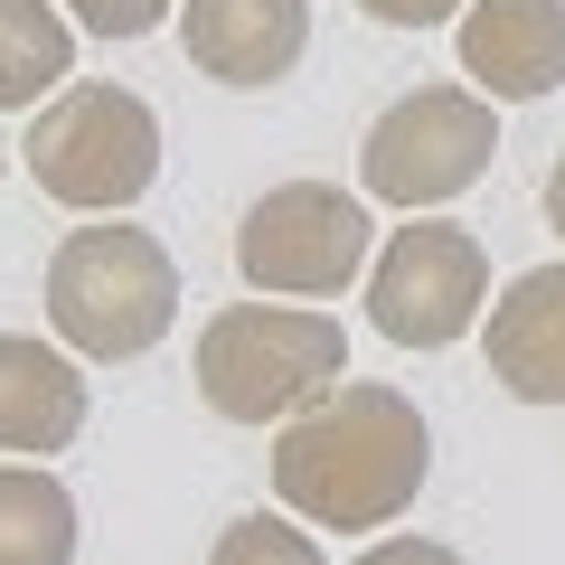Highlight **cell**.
<instances>
[{"label": "cell", "instance_id": "obj_1", "mask_svg": "<svg viewBox=\"0 0 565 565\" xmlns=\"http://www.w3.org/2000/svg\"><path fill=\"white\" fill-rule=\"evenodd\" d=\"M424 471H434L424 405L377 377L330 386L321 405H302L274 434V500L302 509L311 527H340V537L396 527L424 500Z\"/></svg>", "mask_w": 565, "mask_h": 565}, {"label": "cell", "instance_id": "obj_2", "mask_svg": "<svg viewBox=\"0 0 565 565\" xmlns=\"http://www.w3.org/2000/svg\"><path fill=\"white\" fill-rule=\"evenodd\" d=\"M47 321L95 367L141 359L180 321V264H170V245L151 226H76L47 255Z\"/></svg>", "mask_w": 565, "mask_h": 565}, {"label": "cell", "instance_id": "obj_3", "mask_svg": "<svg viewBox=\"0 0 565 565\" xmlns=\"http://www.w3.org/2000/svg\"><path fill=\"white\" fill-rule=\"evenodd\" d=\"M349 367V330L302 302H226L199 330V396L226 424H292Z\"/></svg>", "mask_w": 565, "mask_h": 565}, {"label": "cell", "instance_id": "obj_4", "mask_svg": "<svg viewBox=\"0 0 565 565\" xmlns=\"http://www.w3.org/2000/svg\"><path fill=\"white\" fill-rule=\"evenodd\" d=\"M29 180L47 189L57 207H76V217H122V207L141 199V189L161 180V114L132 95V85H57V95L39 104V122H29Z\"/></svg>", "mask_w": 565, "mask_h": 565}, {"label": "cell", "instance_id": "obj_5", "mask_svg": "<svg viewBox=\"0 0 565 565\" xmlns=\"http://www.w3.org/2000/svg\"><path fill=\"white\" fill-rule=\"evenodd\" d=\"M367 255H377V217L340 180H282L236 226V274L274 302H330L367 274Z\"/></svg>", "mask_w": 565, "mask_h": 565}, {"label": "cell", "instance_id": "obj_6", "mask_svg": "<svg viewBox=\"0 0 565 565\" xmlns=\"http://www.w3.org/2000/svg\"><path fill=\"white\" fill-rule=\"evenodd\" d=\"M490 151H500L490 95H471V85H415V95H396L377 122H367L359 189L377 207H415L424 217V207L462 199V189L490 170Z\"/></svg>", "mask_w": 565, "mask_h": 565}, {"label": "cell", "instance_id": "obj_7", "mask_svg": "<svg viewBox=\"0 0 565 565\" xmlns=\"http://www.w3.org/2000/svg\"><path fill=\"white\" fill-rule=\"evenodd\" d=\"M490 302V255L471 226H396L367 255V321L396 349H452Z\"/></svg>", "mask_w": 565, "mask_h": 565}, {"label": "cell", "instance_id": "obj_8", "mask_svg": "<svg viewBox=\"0 0 565 565\" xmlns=\"http://www.w3.org/2000/svg\"><path fill=\"white\" fill-rule=\"evenodd\" d=\"M452 47H462L471 95L537 104L565 85V0H471Z\"/></svg>", "mask_w": 565, "mask_h": 565}, {"label": "cell", "instance_id": "obj_9", "mask_svg": "<svg viewBox=\"0 0 565 565\" xmlns=\"http://www.w3.org/2000/svg\"><path fill=\"white\" fill-rule=\"evenodd\" d=\"M180 47L217 85H274L311 47V0H180Z\"/></svg>", "mask_w": 565, "mask_h": 565}, {"label": "cell", "instance_id": "obj_10", "mask_svg": "<svg viewBox=\"0 0 565 565\" xmlns=\"http://www.w3.org/2000/svg\"><path fill=\"white\" fill-rule=\"evenodd\" d=\"M490 377L509 386L519 405H565V264H527L490 302Z\"/></svg>", "mask_w": 565, "mask_h": 565}, {"label": "cell", "instance_id": "obj_11", "mask_svg": "<svg viewBox=\"0 0 565 565\" xmlns=\"http://www.w3.org/2000/svg\"><path fill=\"white\" fill-rule=\"evenodd\" d=\"M85 434V367L29 330H0V452H66Z\"/></svg>", "mask_w": 565, "mask_h": 565}, {"label": "cell", "instance_id": "obj_12", "mask_svg": "<svg viewBox=\"0 0 565 565\" xmlns=\"http://www.w3.org/2000/svg\"><path fill=\"white\" fill-rule=\"evenodd\" d=\"M0 565H76V490L47 462H0Z\"/></svg>", "mask_w": 565, "mask_h": 565}, {"label": "cell", "instance_id": "obj_13", "mask_svg": "<svg viewBox=\"0 0 565 565\" xmlns=\"http://www.w3.org/2000/svg\"><path fill=\"white\" fill-rule=\"evenodd\" d=\"M76 76V29L57 0H0V114H29Z\"/></svg>", "mask_w": 565, "mask_h": 565}, {"label": "cell", "instance_id": "obj_14", "mask_svg": "<svg viewBox=\"0 0 565 565\" xmlns=\"http://www.w3.org/2000/svg\"><path fill=\"white\" fill-rule=\"evenodd\" d=\"M207 565H321V537L311 527H282L274 509H255V519H226V537H217Z\"/></svg>", "mask_w": 565, "mask_h": 565}, {"label": "cell", "instance_id": "obj_15", "mask_svg": "<svg viewBox=\"0 0 565 565\" xmlns=\"http://www.w3.org/2000/svg\"><path fill=\"white\" fill-rule=\"evenodd\" d=\"M66 20L85 39H151L161 20H180V0H66Z\"/></svg>", "mask_w": 565, "mask_h": 565}, {"label": "cell", "instance_id": "obj_16", "mask_svg": "<svg viewBox=\"0 0 565 565\" xmlns=\"http://www.w3.org/2000/svg\"><path fill=\"white\" fill-rule=\"evenodd\" d=\"M377 29H444V20H462L471 0H359Z\"/></svg>", "mask_w": 565, "mask_h": 565}, {"label": "cell", "instance_id": "obj_17", "mask_svg": "<svg viewBox=\"0 0 565 565\" xmlns=\"http://www.w3.org/2000/svg\"><path fill=\"white\" fill-rule=\"evenodd\" d=\"M359 565H462V556H452V546H434V537H377Z\"/></svg>", "mask_w": 565, "mask_h": 565}, {"label": "cell", "instance_id": "obj_18", "mask_svg": "<svg viewBox=\"0 0 565 565\" xmlns=\"http://www.w3.org/2000/svg\"><path fill=\"white\" fill-rule=\"evenodd\" d=\"M546 226H556V236H565V161L546 170Z\"/></svg>", "mask_w": 565, "mask_h": 565}]
</instances>
